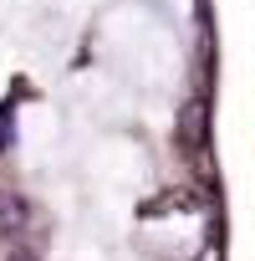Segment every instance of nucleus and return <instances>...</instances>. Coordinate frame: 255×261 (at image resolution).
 <instances>
[{
    "instance_id": "4",
    "label": "nucleus",
    "mask_w": 255,
    "mask_h": 261,
    "mask_svg": "<svg viewBox=\"0 0 255 261\" xmlns=\"http://www.w3.org/2000/svg\"><path fill=\"white\" fill-rule=\"evenodd\" d=\"M11 261H36V256H31L26 246H16V251H11Z\"/></svg>"
},
{
    "instance_id": "3",
    "label": "nucleus",
    "mask_w": 255,
    "mask_h": 261,
    "mask_svg": "<svg viewBox=\"0 0 255 261\" xmlns=\"http://www.w3.org/2000/svg\"><path fill=\"white\" fill-rule=\"evenodd\" d=\"M0 149H11V108H0Z\"/></svg>"
},
{
    "instance_id": "2",
    "label": "nucleus",
    "mask_w": 255,
    "mask_h": 261,
    "mask_svg": "<svg viewBox=\"0 0 255 261\" xmlns=\"http://www.w3.org/2000/svg\"><path fill=\"white\" fill-rule=\"evenodd\" d=\"M179 134H184V144H189V149H204V102H199V97L184 108V123H179Z\"/></svg>"
},
{
    "instance_id": "1",
    "label": "nucleus",
    "mask_w": 255,
    "mask_h": 261,
    "mask_svg": "<svg viewBox=\"0 0 255 261\" xmlns=\"http://www.w3.org/2000/svg\"><path fill=\"white\" fill-rule=\"evenodd\" d=\"M26 200H16L11 190H0V236H16V230H26Z\"/></svg>"
}]
</instances>
